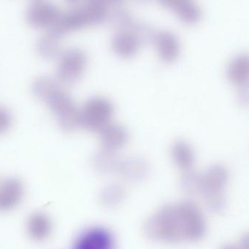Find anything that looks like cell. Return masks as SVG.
Here are the masks:
<instances>
[{
	"instance_id": "obj_1",
	"label": "cell",
	"mask_w": 249,
	"mask_h": 249,
	"mask_svg": "<svg viewBox=\"0 0 249 249\" xmlns=\"http://www.w3.org/2000/svg\"><path fill=\"white\" fill-rule=\"evenodd\" d=\"M146 233L166 242L192 241L205 231L200 211L190 202L168 205L153 215L146 224Z\"/></svg>"
},
{
	"instance_id": "obj_2",
	"label": "cell",
	"mask_w": 249,
	"mask_h": 249,
	"mask_svg": "<svg viewBox=\"0 0 249 249\" xmlns=\"http://www.w3.org/2000/svg\"><path fill=\"white\" fill-rule=\"evenodd\" d=\"M32 90L38 99L48 105L63 131L73 132L80 127L79 109L57 79L48 76L38 77L32 83Z\"/></svg>"
},
{
	"instance_id": "obj_3",
	"label": "cell",
	"mask_w": 249,
	"mask_h": 249,
	"mask_svg": "<svg viewBox=\"0 0 249 249\" xmlns=\"http://www.w3.org/2000/svg\"><path fill=\"white\" fill-rule=\"evenodd\" d=\"M229 181V173L223 165H214L200 174V196L204 197L212 209H220L225 203V187Z\"/></svg>"
},
{
	"instance_id": "obj_4",
	"label": "cell",
	"mask_w": 249,
	"mask_h": 249,
	"mask_svg": "<svg viewBox=\"0 0 249 249\" xmlns=\"http://www.w3.org/2000/svg\"><path fill=\"white\" fill-rule=\"evenodd\" d=\"M114 113V105L108 99L100 96L91 98L79 109L80 127L99 133L111 124Z\"/></svg>"
},
{
	"instance_id": "obj_5",
	"label": "cell",
	"mask_w": 249,
	"mask_h": 249,
	"mask_svg": "<svg viewBox=\"0 0 249 249\" xmlns=\"http://www.w3.org/2000/svg\"><path fill=\"white\" fill-rule=\"evenodd\" d=\"M57 59L56 79L58 83L68 86L77 83L82 78L87 67V57L81 50H66Z\"/></svg>"
},
{
	"instance_id": "obj_6",
	"label": "cell",
	"mask_w": 249,
	"mask_h": 249,
	"mask_svg": "<svg viewBox=\"0 0 249 249\" xmlns=\"http://www.w3.org/2000/svg\"><path fill=\"white\" fill-rule=\"evenodd\" d=\"M61 13L54 4L44 0H35L26 12V20L32 27L48 31L55 24Z\"/></svg>"
},
{
	"instance_id": "obj_7",
	"label": "cell",
	"mask_w": 249,
	"mask_h": 249,
	"mask_svg": "<svg viewBox=\"0 0 249 249\" xmlns=\"http://www.w3.org/2000/svg\"><path fill=\"white\" fill-rule=\"evenodd\" d=\"M73 249H115L112 234L104 228L92 227L76 238Z\"/></svg>"
},
{
	"instance_id": "obj_8",
	"label": "cell",
	"mask_w": 249,
	"mask_h": 249,
	"mask_svg": "<svg viewBox=\"0 0 249 249\" xmlns=\"http://www.w3.org/2000/svg\"><path fill=\"white\" fill-rule=\"evenodd\" d=\"M24 186L20 178L9 177L0 183V212L17 207L23 200Z\"/></svg>"
},
{
	"instance_id": "obj_9",
	"label": "cell",
	"mask_w": 249,
	"mask_h": 249,
	"mask_svg": "<svg viewBox=\"0 0 249 249\" xmlns=\"http://www.w3.org/2000/svg\"><path fill=\"white\" fill-rule=\"evenodd\" d=\"M117 173L129 182H140L149 174V166L140 157H130L121 160Z\"/></svg>"
},
{
	"instance_id": "obj_10",
	"label": "cell",
	"mask_w": 249,
	"mask_h": 249,
	"mask_svg": "<svg viewBox=\"0 0 249 249\" xmlns=\"http://www.w3.org/2000/svg\"><path fill=\"white\" fill-rule=\"evenodd\" d=\"M102 148L116 152L122 149L129 139V134L125 127L121 124H110L100 132Z\"/></svg>"
},
{
	"instance_id": "obj_11",
	"label": "cell",
	"mask_w": 249,
	"mask_h": 249,
	"mask_svg": "<svg viewBox=\"0 0 249 249\" xmlns=\"http://www.w3.org/2000/svg\"><path fill=\"white\" fill-rule=\"evenodd\" d=\"M26 231L32 239L42 241L51 235L52 222L48 215L42 212H36L32 213L28 219Z\"/></svg>"
},
{
	"instance_id": "obj_12",
	"label": "cell",
	"mask_w": 249,
	"mask_h": 249,
	"mask_svg": "<svg viewBox=\"0 0 249 249\" xmlns=\"http://www.w3.org/2000/svg\"><path fill=\"white\" fill-rule=\"evenodd\" d=\"M121 159L116 152L102 148L98 151L92 159V165L95 171L101 174L117 173Z\"/></svg>"
},
{
	"instance_id": "obj_13",
	"label": "cell",
	"mask_w": 249,
	"mask_h": 249,
	"mask_svg": "<svg viewBox=\"0 0 249 249\" xmlns=\"http://www.w3.org/2000/svg\"><path fill=\"white\" fill-rule=\"evenodd\" d=\"M171 155L175 165L184 172L192 169L194 154L190 144L184 141L175 142L171 148Z\"/></svg>"
},
{
	"instance_id": "obj_14",
	"label": "cell",
	"mask_w": 249,
	"mask_h": 249,
	"mask_svg": "<svg viewBox=\"0 0 249 249\" xmlns=\"http://www.w3.org/2000/svg\"><path fill=\"white\" fill-rule=\"evenodd\" d=\"M60 39L51 32H47L37 43L38 53L44 59H57L62 52Z\"/></svg>"
},
{
	"instance_id": "obj_15",
	"label": "cell",
	"mask_w": 249,
	"mask_h": 249,
	"mask_svg": "<svg viewBox=\"0 0 249 249\" xmlns=\"http://www.w3.org/2000/svg\"><path fill=\"white\" fill-rule=\"evenodd\" d=\"M249 74L248 60L244 57L234 60L228 68V80L238 87L247 88Z\"/></svg>"
},
{
	"instance_id": "obj_16",
	"label": "cell",
	"mask_w": 249,
	"mask_h": 249,
	"mask_svg": "<svg viewBox=\"0 0 249 249\" xmlns=\"http://www.w3.org/2000/svg\"><path fill=\"white\" fill-rule=\"evenodd\" d=\"M125 196V190L122 186L111 184L105 187L100 194V200L103 204L112 206L122 201Z\"/></svg>"
},
{
	"instance_id": "obj_17",
	"label": "cell",
	"mask_w": 249,
	"mask_h": 249,
	"mask_svg": "<svg viewBox=\"0 0 249 249\" xmlns=\"http://www.w3.org/2000/svg\"><path fill=\"white\" fill-rule=\"evenodd\" d=\"M181 188L187 194L200 196V174L192 170L186 171L181 181Z\"/></svg>"
},
{
	"instance_id": "obj_18",
	"label": "cell",
	"mask_w": 249,
	"mask_h": 249,
	"mask_svg": "<svg viewBox=\"0 0 249 249\" xmlns=\"http://www.w3.org/2000/svg\"><path fill=\"white\" fill-rule=\"evenodd\" d=\"M13 118L11 112L0 105V135L7 133L13 125Z\"/></svg>"
},
{
	"instance_id": "obj_19",
	"label": "cell",
	"mask_w": 249,
	"mask_h": 249,
	"mask_svg": "<svg viewBox=\"0 0 249 249\" xmlns=\"http://www.w3.org/2000/svg\"><path fill=\"white\" fill-rule=\"evenodd\" d=\"M222 249H247V247H244L243 244H235V245L228 246L225 247V248Z\"/></svg>"
},
{
	"instance_id": "obj_20",
	"label": "cell",
	"mask_w": 249,
	"mask_h": 249,
	"mask_svg": "<svg viewBox=\"0 0 249 249\" xmlns=\"http://www.w3.org/2000/svg\"><path fill=\"white\" fill-rule=\"evenodd\" d=\"M67 1H77V0H67Z\"/></svg>"
}]
</instances>
